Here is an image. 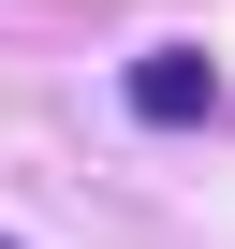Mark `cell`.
<instances>
[{
    "label": "cell",
    "instance_id": "1",
    "mask_svg": "<svg viewBox=\"0 0 235 249\" xmlns=\"http://www.w3.org/2000/svg\"><path fill=\"white\" fill-rule=\"evenodd\" d=\"M118 88H133V117H206V103H220V59H206V44H147Z\"/></svg>",
    "mask_w": 235,
    "mask_h": 249
},
{
    "label": "cell",
    "instance_id": "2",
    "mask_svg": "<svg viewBox=\"0 0 235 249\" xmlns=\"http://www.w3.org/2000/svg\"><path fill=\"white\" fill-rule=\"evenodd\" d=\"M0 249H15V234H0Z\"/></svg>",
    "mask_w": 235,
    "mask_h": 249
}]
</instances>
